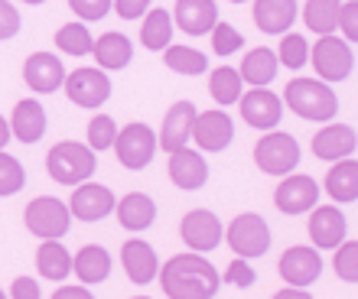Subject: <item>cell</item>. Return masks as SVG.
<instances>
[{
    "instance_id": "cell-1",
    "label": "cell",
    "mask_w": 358,
    "mask_h": 299,
    "mask_svg": "<svg viewBox=\"0 0 358 299\" xmlns=\"http://www.w3.org/2000/svg\"><path fill=\"white\" fill-rule=\"evenodd\" d=\"M163 293L173 299H212L222 286L218 270L199 254H179L163 263L160 270Z\"/></svg>"
},
{
    "instance_id": "cell-2",
    "label": "cell",
    "mask_w": 358,
    "mask_h": 299,
    "mask_svg": "<svg viewBox=\"0 0 358 299\" xmlns=\"http://www.w3.org/2000/svg\"><path fill=\"white\" fill-rule=\"evenodd\" d=\"M283 98H287V108L306 121H332L339 111V98L322 78H293Z\"/></svg>"
},
{
    "instance_id": "cell-3",
    "label": "cell",
    "mask_w": 358,
    "mask_h": 299,
    "mask_svg": "<svg viewBox=\"0 0 358 299\" xmlns=\"http://www.w3.org/2000/svg\"><path fill=\"white\" fill-rule=\"evenodd\" d=\"M46 169L59 186H78L88 176H94V150L76 140H62L49 150Z\"/></svg>"
},
{
    "instance_id": "cell-4",
    "label": "cell",
    "mask_w": 358,
    "mask_h": 299,
    "mask_svg": "<svg viewBox=\"0 0 358 299\" xmlns=\"http://www.w3.org/2000/svg\"><path fill=\"white\" fill-rule=\"evenodd\" d=\"M313 68L322 82H345L355 68V56H352V43L332 36V33H322L320 43H313L310 49Z\"/></svg>"
},
{
    "instance_id": "cell-5",
    "label": "cell",
    "mask_w": 358,
    "mask_h": 299,
    "mask_svg": "<svg viewBox=\"0 0 358 299\" xmlns=\"http://www.w3.org/2000/svg\"><path fill=\"white\" fill-rule=\"evenodd\" d=\"M255 163L267 176H287L300 163V143L283 131H267L255 147Z\"/></svg>"
},
{
    "instance_id": "cell-6",
    "label": "cell",
    "mask_w": 358,
    "mask_h": 299,
    "mask_svg": "<svg viewBox=\"0 0 358 299\" xmlns=\"http://www.w3.org/2000/svg\"><path fill=\"white\" fill-rule=\"evenodd\" d=\"M69 224H72L69 205L59 202V198L39 196L27 205V228L36 234L39 241H59L69 231Z\"/></svg>"
},
{
    "instance_id": "cell-7",
    "label": "cell",
    "mask_w": 358,
    "mask_h": 299,
    "mask_svg": "<svg viewBox=\"0 0 358 299\" xmlns=\"http://www.w3.org/2000/svg\"><path fill=\"white\" fill-rule=\"evenodd\" d=\"M228 247L238 257H245V261L261 257L271 247V228H267V221L261 215L245 212V215H238L235 221L228 224Z\"/></svg>"
},
{
    "instance_id": "cell-8",
    "label": "cell",
    "mask_w": 358,
    "mask_h": 299,
    "mask_svg": "<svg viewBox=\"0 0 358 299\" xmlns=\"http://www.w3.org/2000/svg\"><path fill=\"white\" fill-rule=\"evenodd\" d=\"M111 147H114V153H117V159H121V166H127V169L150 166V159L157 156V137H153V131L141 121H134V124H127L124 131H117Z\"/></svg>"
},
{
    "instance_id": "cell-9",
    "label": "cell",
    "mask_w": 358,
    "mask_h": 299,
    "mask_svg": "<svg viewBox=\"0 0 358 299\" xmlns=\"http://www.w3.org/2000/svg\"><path fill=\"white\" fill-rule=\"evenodd\" d=\"M62 88H66L69 101L78 108H101L111 98V78L98 68H76L62 82Z\"/></svg>"
},
{
    "instance_id": "cell-10",
    "label": "cell",
    "mask_w": 358,
    "mask_h": 299,
    "mask_svg": "<svg viewBox=\"0 0 358 299\" xmlns=\"http://www.w3.org/2000/svg\"><path fill=\"white\" fill-rule=\"evenodd\" d=\"M238 104H241V117L251 131H273L283 117V101L273 92H267V85L241 94Z\"/></svg>"
},
{
    "instance_id": "cell-11",
    "label": "cell",
    "mask_w": 358,
    "mask_h": 299,
    "mask_svg": "<svg viewBox=\"0 0 358 299\" xmlns=\"http://www.w3.org/2000/svg\"><path fill=\"white\" fill-rule=\"evenodd\" d=\"M179 234H182V241H186L189 251L196 254H206V251H215L222 238H225V228L218 221L215 212H206V208H196V212H189L179 224Z\"/></svg>"
},
{
    "instance_id": "cell-12",
    "label": "cell",
    "mask_w": 358,
    "mask_h": 299,
    "mask_svg": "<svg viewBox=\"0 0 358 299\" xmlns=\"http://www.w3.org/2000/svg\"><path fill=\"white\" fill-rule=\"evenodd\" d=\"M114 192L108 186H98V182H78V189L72 192V202H69V215L78 218V221H101L114 212Z\"/></svg>"
},
{
    "instance_id": "cell-13",
    "label": "cell",
    "mask_w": 358,
    "mask_h": 299,
    "mask_svg": "<svg viewBox=\"0 0 358 299\" xmlns=\"http://www.w3.org/2000/svg\"><path fill=\"white\" fill-rule=\"evenodd\" d=\"M192 140L199 143V150L222 153V150H228V143L235 140V121L225 111L196 114V121H192Z\"/></svg>"
},
{
    "instance_id": "cell-14",
    "label": "cell",
    "mask_w": 358,
    "mask_h": 299,
    "mask_svg": "<svg viewBox=\"0 0 358 299\" xmlns=\"http://www.w3.org/2000/svg\"><path fill=\"white\" fill-rule=\"evenodd\" d=\"M277 270H280V277L290 283V286H306V290H310V283H316L322 273V257L316 254V247L296 244V247H290V251L280 257Z\"/></svg>"
},
{
    "instance_id": "cell-15",
    "label": "cell",
    "mask_w": 358,
    "mask_h": 299,
    "mask_svg": "<svg viewBox=\"0 0 358 299\" xmlns=\"http://www.w3.org/2000/svg\"><path fill=\"white\" fill-rule=\"evenodd\" d=\"M320 202V186L313 182V176H287L273 192V205L283 215H303Z\"/></svg>"
},
{
    "instance_id": "cell-16",
    "label": "cell",
    "mask_w": 358,
    "mask_h": 299,
    "mask_svg": "<svg viewBox=\"0 0 358 299\" xmlns=\"http://www.w3.org/2000/svg\"><path fill=\"white\" fill-rule=\"evenodd\" d=\"M166 173H170L173 186L182 189V192H196V189H202L208 182V163L202 159L199 150H186V147L173 150Z\"/></svg>"
},
{
    "instance_id": "cell-17",
    "label": "cell",
    "mask_w": 358,
    "mask_h": 299,
    "mask_svg": "<svg viewBox=\"0 0 358 299\" xmlns=\"http://www.w3.org/2000/svg\"><path fill=\"white\" fill-rule=\"evenodd\" d=\"M23 82L36 94H52L66 82V68L52 52H33L27 59V66H23Z\"/></svg>"
},
{
    "instance_id": "cell-18",
    "label": "cell",
    "mask_w": 358,
    "mask_h": 299,
    "mask_svg": "<svg viewBox=\"0 0 358 299\" xmlns=\"http://www.w3.org/2000/svg\"><path fill=\"white\" fill-rule=\"evenodd\" d=\"M196 104L192 101H176L166 111V117H163V131H160V140H157V147L166 150V153H173V150L186 147L189 140H192V121H196Z\"/></svg>"
},
{
    "instance_id": "cell-19",
    "label": "cell",
    "mask_w": 358,
    "mask_h": 299,
    "mask_svg": "<svg viewBox=\"0 0 358 299\" xmlns=\"http://www.w3.org/2000/svg\"><path fill=\"white\" fill-rule=\"evenodd\" d=\"M345 215H342V208L336 205H313V218H310V238L316 247H322V251H332V247H339L342 241H345Z\"/></svg>"
},
{
    "instance_id": "cell-20",
    "label": "cell",
    "mask_w": 358,
    "mask_h": 299,
    "mask_svg": "<svg viewBox=\"0 0 358 299\" xmlns=\"http://www.w3.org/2000/svg\"><path fill=\"white\" fill-rule=\"evenodd\" d=\"M355 147H358V133L349 124H329V127H322L313 137V153L320 159H329V163H336L342 156H352Z\"/></svg>"
},
{
    "instance_id": "cell-21",
    "label": "cell",
    "mask_w": 358,
    "mask_h": 299,
    "mask_svg": "<svg viewBox=\"0 0 358 299\" xmlns=\"http://www.w3.org/2000/svg\"><path fill=\"white\" fill-rule=\"evenodd\" d=\"M46 133V111L36 98H23V101L13 108V117H10V137H17L20 143H36L43 140Z\"/></svg>"
},
{
    "instance_id": "cell-22",
    "label": "cell",
    "mask_w": 358,
    "mask_h": 299,
    "mask_svg": "<svg viewBox=\"0 0 358 299\" xmlns=\"http://www.w3.org/2000/svg\"><path fill=\"white\" fill-rule=\"evenodd\" d=\"M296 20V0H255V23L267 36H280Z\"/></svg>"
},
{
    "instance_id": "cell-23",
    "label": "cell",
    "mask_w": 358,
    "mask_h": 299,
    "mask_svg": "<svg viewBox=\"0 0 358 299\" xmlns=\"http://www.w3.org/2000/svg\"><path fill=\"white\" fill-rule=\"evenodd\" d=\"M218 7L215 0H176V27L189 36H202L215 27Z\"/></svg>"
},
{
    "instance_id": "cell-24",
    "label": "cell",
    "mask_w": 358,
    "mask_h": 299,
    "mask_svg": "<svg viewBox=\"0 0 358 299\" xmlns=\"http://www.w3.org/2000/svg\"><path fill=\"white\" fill-rule=\"evenodd\" d=\"M121 261H124V270H127L131 283H137V286H143V283H150L157 277V251L147 241H141V238L124 244Z\"/></svg>"
},
{
    "instance_id": "cell-25",
    "label": "cell",
    "mask_w": 358,
    "mask_h": 299,
    "mask_svg": "<svg viewBox=\"0 0 358 299\" xmlns=\"http://www.w3.org/2000/svg\"><path fill=\"white\" fill-rule=\"evenodd\" d=\"M114 212H117L121 228H127V231H143V228H150L153 218H157V202H153L150 196H143V192H131V196H124L121 202H114Z\"/></svg>"
},
{
    "instance_id": "cell-26",
    "label": "cell",
    "mask_w": 358,
    "mask_h": 299,
    "mask_svg": "<svg viewBox=\"0 0 358 299\" xmlns=\"http://www.w3.org/2000/svg\"><path fill=\"white\" fill-rule=\"evenodd\" d=\"M72 270H76V277L85 283V286L104 283L108 280V273H111V254L104 251L101 244H85V247L76 254Z\"/></svg>"
},
{
    "instance_id": "cell-27",
    "label": "cell",
    "mask_w": 358,
    "mask_h": 299,
    "mask_svg": "<svg viewBox=\"0 0 358 299\" xmlns=\"http://www.w3.org/2000/svg\"><path fill=\"white\" fill-rule=\"evenodd\" d=\"M92 56L98 59V66L114 72V68H124L134 59V46L124 33H104L98 36V43H92Z\"/></svg>"
},
{
    "instance_id": "cell-28",
    "label": "cell",
    "mask_w": 358,
    "mask_h": 299,
    "mask_svg": "<svg viewBox=\"0 0 358 299\" xmlns=\"http://www.w3.org/2000/svg\"><path fill=\"white\" fill-rule=\"evenodd\" d=\"M326 192L332 202H355L358 198V163L352 156L336 159L332 173L326 176Z\"/></svg>"
},
{
    "instance_id": "cell-29",
    "label": "cell",
    "mask_w": 358,
    "mask_h": 299,
    "mask_svg": "<svg viewBox=\"0 0 358 299\" xmlns=\"http://www.w3.org/2000/svg\"><path fill=\"white\" fill-rule=\"evenodd\" d=\"M241 82H248L251 88H261V85H271L277 78V52L273 49H251L238 68Z\"/></svg>"
},
{
    "instance_id": "cell-30",
    "label": "cell",
    "mask_w": 358,
    "mask_h": 299,
    "mask_svg": "<svg viewBox=\"0 0 358 299\" xmlns=\"http://www.w3.org/2000/svg\"><path fill=\"white\" fill-rule=\"evenodd\" d=\"M36 267L46 280L59 283L72 273V257H69V251L59 241H43L39 244V251H36Z\"/></svg>"
},
{
    "instance_id": "cell-31",
    "label": "cell",
    "mask_w": 358,
    "mask_h": 299,
    "mask_svg": "<svg viewBox=\"0 0 358 299\" xmlns=\"http://www.w3.org/2000/svg\"><path fill=\"white\" fill-rule=\"evenodd\" d=\"M173 39V17L166 10H150L143 13V27H141V43L150 52H160V49L170 46Z\"/></svg>"
},
{
    "instance_id": "cell-32",
    "label": "cell",
    "mask_w": 358,
    "mask_h": 299,
    "mask_svg": "<svg viewBox=\"0 0 358 299\" xmlns=\"http://www.w3.org/2000/svg\"><path fill=\"white\" fill-rule=\"evenodd\" d=\"M339 7L342 0H306L303 7V23L313 33H332L336 29V20H339Z\"/></svg>"
},
{
    "instance_id": "cell-33",
    "label": "cell",
    "mask_w": 358,
    "mask_h": 299,
    "mask_svg": "<svg viewBox=\"0 0 358 299\" xmlns=\"http://www.w3.org/2000/svg\"><path fill=\"white\" fill-rule=\"evenodd\" d=\"M163 62H166V68H173L179 75H202L208 68L206 52H199L192 46H166L163 49Z\"/></svg>"
},
{
    "instance_id": "cell-34",
    "label": "cell",
    "mask_w": 358,
    "mask_h": 299,
    "mask_svg": "<svg viewBox=\"0 0 358 299\" xmlns=\"http://www.w3.org/2000/svg\"><path fill=\"white\" fill-rule=\"evenodd\" d=\"M241 75H238V68L231 66H222L212 72V78H208V92H212V98H215L218 104H235L238 98H241Z\"/></svg>"
},
{
    "instance_id": "cell-35",
    "label": "cell",
    "mask_w": 358,
    "mask_h": 299,
    "mask_svg": "<svg viewBox=\"0 0 358 299\" xmlns=\"http://www.w3.org/2000/svg\"><path fill=\"white\" fill-rule=\"evenodd\" d=\"M92 33H88L85 23H66V27L56 33V46L66 52V56H88L92 52Z\"/></svg>"
},
{
    "instance_id": "cell-36",
    "label": "cell",
    "mask_w": 358,
    "mask_h": 299,
    "mask_svg": "<svg viewBox=\"0 0 358 299\" xmlns=\"http://www.w3.org/2000/svg\"><path fill=\"white\" fill-rule=\"evenodd\" d=\"M306 59H310V43L306 36L300 33H287L280 43V52H277V62L287 68H303L306 66Z\"/></svg>"
},
{
    "instance_id": "cell-37",
    "label": "cell",
    "mask_w": 358,
    "mask_h": 299,
    "mask_svg": "<svg viewBox=\"0 0 358 299\" xmlns=\"http://www.w3.org/2000/svg\"><path fill=\"white\" fill-rule=\"evenodd\" d=\"M27 186V173L17 159L0 150V196H17L20 189Z\"/></svg>"
},
{
    "instance_id": "cell-38",
    "label": "cell",
    "mask_w": 358,
    "mask_h": 299,
    "mask_svg": "<svg viewBox=\"0 0 358 299\" xmlns=\"http://www.w3.org/2000/svg\"><path fill=\"white\" fill-rule=\"evenodd\" d=\"M114 137H117V124H114V117H108V114H98L94 121H88V147L92 150H111Z\"/></svg>"
},
{
    "instance_id": "cell-39",
    "label": "cell",
    "mask_w": 358,
    "mask_h": 299,
    "mask_svg": "<svg viewBox=\"0 0 358 299\" xmlns=\"http://www.w3.org/2000/svg\"><path fill=\"white\" fill-rule=\"evenodd\" d=\"M208 33H212V49H215L218 56H231V52H238V49L245 46V36L235 27H228V23H218L215 20V27L208 29Z\"/></svg>"
},
{
    "instance_id": "cell-40",
    "label": "cell",
    "mask_w": 358,
    "mask_h": 299,
    "mask_svg": "<svg viewBox=\"0 0 358 299\" xmlns=\"http://www.w3.org/2000/svg\"><path fill=\"white\" fill-rule=\"evenodd\" d=\"M336 273L345 283H358V241H342L336 254Z\"/></svg>"
},
{
    "instance_id": "cell-41",
    "label": "cell",
    "mask_w": 358,
    "mask_h": 299,
    "mask_svg": "<svg viewBox=\"0 0 358 299\" xmlns=\"http://www.w3.org/2000/svg\"><path fill=\"white\" fill-rule=\"evenodd\" d=\"M336 27L342 29L345 43H355V39H358V0H345V3H342Z\"/></svg>"
},
{
    "instance_id": "cell-42",
    "label": "cell",
    "mask_w": 358,
    "mask_h": 299,
    "mask_svg": "<svg viewBox=\"0 0 358 299\" xmlns=\"http://www.w3.org/2000/svg\"><path fill=\"white\" fill-rule=\"evenodd\" d=\"M225 280H228V283H235V286H241V290H248V286H255L257 273H255V267H251V263H248L245 257H238V261L228 263Z\"/></svg>"
},
{
    "instance_id": "cell-43",
    "label": "cell",
    "mask_w": 358,
    "mask_h": 299,
    "mask_svg": "<svg viewBox=\"0 0 358 299\" xmlns=\"http://www.w3.org/2000/svg\"><path fill=\"white\" fill-rule=\"evenodd\" d=\"M69 7L78 13V20H101L111 10V0H69Z\"/></svg>"
},
{
    "instance_id": "cell-44",
    "label": "cell",
    "mask_w": 358,
    "mask_h": 299,
    "mask_svg": "<svg viewBox=\"0 0 358 299\" xmlns=\"http://www.w3.org/2000/svg\"><path fill=\"white\" fill-rule=\"evenodd\" d=\"M20 13L13 10L10 0H0V39H13L20 33Z\"/></svg>"
},
{
    "instance_id": "cell-45",
    "label": "cell",
    "mask_w": 358,
    "mask_h": 299,
    "mask_svg": "<svg viewBox=\"0 0 358 299\" xmlns=\"http://www.w3.org/2000/svg\"><path fill=\"white\" fill-rule=\"evenodd\" d=\"M111 7L121 20H141L150 10V0H111Z\"/></svg>"
},
{
    "instance_id": "cell-46",
    "label": "cell",
    "mask_w": 358,
    "mask_h": 299,
    "mask_svg": "<svg viewBox=\"0 0 358 299\" xmlns=\"http://www.w3.org/2000/svg\"><path fill=\"white\" fill-rule=\"evenodd\" d=\"M10 296L13 299H39V283L29 280V277H17L13 286H10Z\"/></svg>"
},
{
    "instance_id": "cell-47",
    "label": "cell",
    "mask_w": 358,
    "mask_h": 299,
    "mask_svg": "<svg viewBox=\"0 0 358 299\" xmlns=\"http://www.w3.org/2000/svg\"><path fill=\"white\" fill-rule=\"evenodd\" d=\"M92 290L88 286H59L56 290V299H88Z\"/></svg>"
},
{
    "instance_id": "cell-48",
    "label": "cell",
    "mask_w": 358,
    "mask_h": 299,
    "mask_svg": "<svg viewBox=\"0 0 358 299\" xmlns=\"http://www.w3.org/2000/svg\"><path fill=\"white\" fill-rule=\"evenodd\" d=\"M277 299H310V290L306 286H283V290H277Z\"/></svg>"
},
{
    "instance_id": "cell-49",
    "label": "cell",
    "mask_w": 358,
    "mask_h": 299,
    "mask_svg": "<svg viewBox=\"0 0 358 299\" xmlns=\"http://www.w3.org/2000/svg\"><path fill=\"white\" fill-rule=\"evenodd\" d=\"M7 140H10V124L0 117V150L7 147Z\"/></svg>"
},
{
    "instance_id": "cell-50",
    "label": "cell",
    "mask_w": 358,
    "mask_h": 299,
    "mask_svg": "<svg viewBox=\"0 0 358 299\" xmlns=\"http://www.w3.org/2000/svg\"><path fill=\"white\" fill-rule=\"evenodd\" d=\"M23 3H46V0H23Z\"/></svg>"
},
{
    "instance_id": "cell-51",
    "label": "cell",
    "mask_w": 358,
    "mask_h": 299,
    "mask_svg": "<svg viewBox=\"0 0 358 299\" xmlns=\"http://www.w3.org/2000/svg\"><path fill=\"white\" fill-rule=\"evenodd\" d=\"M231 3H245V0H231Z\"/></svg>"
},
{
    "instance_id": "cell-52",
    "label": "cell",
    "mask_w": 358,
    "mask_h": 299,
    "mask_svg": "<svg viewBox=\"0 0 358 299\" xmlns=\"http://www.w3.org/2000/svg\"><path fill=\"white\" fill-rule=\"evenodd\" d=\"M0 296H3V290H0Z\"/></svg>"
}]
</instances>
